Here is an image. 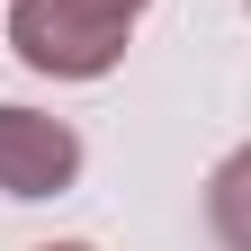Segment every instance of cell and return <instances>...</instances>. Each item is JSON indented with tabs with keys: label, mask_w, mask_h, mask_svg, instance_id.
I'll return each instance as SVG.
<instances>
[{
	"label": "cell",
	"mask_w": 251,
	"mask_h": 251,
	"mask_svg": "<svg viewBox=\"0 0 251 251\" xmlns=\"http://www.w3.org/2000/svg\"><path fill=\"white\" fill-rule=\"evenodd\" d=\"M144 18V0H18L9 9V45L27 72L54 81H99L126 63V27Z\"/></svg>",
	"instance_id": "obj_1"
},
{
	"label": "cell",
	"mask_w": 251,
	"mask_h": 251,
	"mask_svg": "<svg viewBox=\"0 0 251 251\" xmlns=\"http://www.w3.org/2000/svg\"><path fill=\"white\" fill-rule=\"evenodd\" d=\"M81 179V135L36 108H0V188L9 198H63Z\"/></svg>",
	"instance_id": "obj_2"
},
{
	"label": "cell",
	"mask_w": 251,
	"mask_h": 251,
	"mask_svg": "<svg viewBox=\"0 0 251 251\" xmlns=\"http://www.w3.org/2000/svg\"><path fill=\"white\" fill-rule=\"evenodd\" d=\"M206 215H215V242H225V251H251V144L215 162V179H206Z\"/></svg>",
	"instance_id": "obj_3"
},
{
	"label": "cell",
	"mask_w": 251,
	"mask_h": 251,
	"mask_svg": "<svg viewBox=\"0 0 251 251\" xmlns=\"http://www.w3.org/2000/svg\"><path fill=\"white\" fill-rule=\"evenodd\" d=\"M45 251H90V242H45Z\"/></svg>",
	"instance_id": "obj_4"
},
{
	"label": "cell",
	"mask_w": 251,
	"mask_h": 251,
	"mask_svg": "<svg viewBox=\"0 0 251 251\" xmlns=\"http://www.w3.org/2000/svg\"><path fill=\"white\" fill-rule=\"evenodd\" d=\"M242 9H251V0H242Z\"/></svg>",
	"instance_id": "obj_5"
}]
</instances>
